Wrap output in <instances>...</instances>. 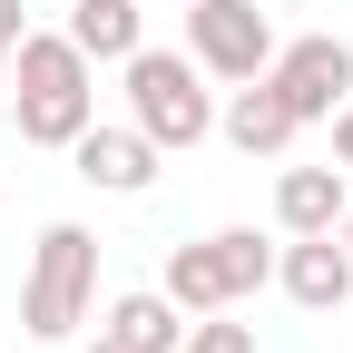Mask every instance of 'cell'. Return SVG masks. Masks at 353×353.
I'll use <instances>...</instances> for the list:
<instances>
[{
  "label": "cell",
  "instance_id": "cell-1",
  "mask_svg": "<svg viewBox=\"0 0 353 353\" xmlns=\"http://www.w3.org/2000/svg\"><path fill=\"white\" fill-rule=\"evenodd\" d=\"M88 304H99V236L59 216V226H39L30 245V285H20V334L30 343H69L88 324Z\"/></svg>",
  "mask_w": 353,
  "mask_h": 353
},
{
  "label": "cell",
  "instance_id": "cell-2",
  "mask_svg": "<svg viewBox=\"0 0 353 353\" xmlns=\"http://www.w3.org/2000/svg\"><path fill=\"white\" fill-rule=\"evenodd\" d=\"M157 285H167L176 314H236L245 294L275 285V245H265L255 226H216L196 245H167V275Z\"/></svg>",
  "mask_w": 353,
  "mask_h": 353
},
{
  "label": "cell",
  "instance_id": "cell-3",
  "mask_svg": "<svg viewBox=\"0 0 353 353\" xmlns=\"http://www.w3.org/2000/svg\"><path fill=\"white\" fill-rule=\"evenodd\" d=\"M118 69H128V118H138L167 157H187V148L216 138V88H206L196 59H176V50H128Z\"/></svg>",
  "mask_w": 353,
  "mask_h": 353
},
{
  "label": "cell",
  "instance_id": "cell-4",
  "mask_svg": "<svg viewBox=\"0 0 353 353\" xmlns=\"http://www.w3.org/2000/svg\"><path fill=\"white\" fill-rule=\"evenodd\" d=\"M187 59L226 88L265 79L275 69V10L265 0H187Z\"/></svg>",
  "mask_w": 353,
  "mask_h": 353
},
{
  "label": "cell",
  "instance_id": "cell-5",
  "mask_svg": "<svg viewBox=\"0 0 353 353\" xmlns=\"http://www.w3.org/2000/svg\"><path fill=\"white\" fill-rule=\"evenodd\" d=\"M265 79H275L285 108L314 128V118H334L353 99V50H343L334 30H304V39H275V69H265Z\"/></svg>",
  "mask_w": 353,
  "mask_h": 353
},
{
  "label": "cell",
  "instance_id": "cell-6",
  "mask_svg": "<svg viewBox=\"0 0 353 353\" xmlns=\"http://www.w3.org/2000/svg\"><path fill=\"white\" fill-rule=\"evenodd\" d=\"M69 167H79L99 196H148V187H157V167H167V148L148 138L138 118H128V128H99V118H88V128H79V148H69Z\"/></svg>",
  "mask_w": 353,
  "mask_h": 353
},
{
  "label": "cell",
  "instance_id": "cell-7",
  "mask_svg": "<svg viewBox=\"0 0 353 353\" xmlns=\"http://www.w3.org/2000/svg\"><path fill=\"white\" fill-rule=\"evenodd\" d=\"M275 285H285V304H304V314H343V304H353V255H343V236H285Z\"/></svg>",
  "mask_w": 353,
  "mask_h": 353
},
{
  "label": "cell",
  "instance_id": "cell-8",
  "mask_svg": "<svg viewBox=\"0 0 353 353\" xmlns=\"http://www.w3.org/2000/svg\"><path fill=\"white\" fill-rule=\"evenodd\" d=\"M216 138H226L236 157H285V148L304 138V118L285 108V88H275V79H245L236 99L216 108Z\"/></svg>",
  "mask_w": 353,
  "mask_h": 353
},
{
  "label": "cell",
  "instance_id": "cell-9",
  "mask_svg": "<svg viewBox=\"0 0 353 353\" xmlns=\"http://www.w3.org/2000/svg\"><path fill=\"white\" fill-rule=\"evenodd\" d=\"M343 167H285L275 176V226L285 236H334V216H343Z\"/></svg>",
  "mask_w": 353,
  "mask_h": 353
},
{
  "label": "cell",
  "instance_id": "cell-10",
  "mask_svg": "<svg viewBox=\"0 0 353 353\" xmlns=\"http://www.w3.org/2000/svg\"><path fill=\"white\" fill-rule=\"evenodd\" d=\"M88 118H99V79H79V88H20V148H79Z\"/></svg>",
  "mask_w": 353,
  "mask_h": 353
},
{
  "label": "cell",
  "instance_id": "cell-11",
  "mask_svg": "<svg viewBox=\"0 0 353 353\" xmlns=\"http://www.w3.org/2000/svg\"><path fill=\"white\" fill-rule=\"evenodd\" d=\"M59 30L88 50V69H99V59H128V50H148V10H138V0H79Z\"/></svg>",
  "mask_w": 353,
  "mask_h": 353
},
{
  "label": "cell",
  "instance_id": "cell-12",
  "mask_svg": "<svg viewBox=\"0 0 353 353\" xmlns=\"http://www.w3.org/2000/svg\"><path fill=\"white\" fill-rule=\"evenodd\" d=\"M99 334H118L128 353H176V343H187V324H176V304H167V285H138V294H118Z\"/></svg>",
  "mask_w": 353,
  "mask_h": 353
},
{
  "label": "cell",
  "instance_id": "cell-13",
  "mask_svg": "<svg viewBox=\"0 0 353 353\" xmlns=\"http://www.w3.org/2000/svg\"><path fill=\"white\" fill-rule=\"evenodd\" d=\"M176 353H255V324H226V314H196Z\"/></svg>",
  "mask_w": 353,
  "mask_h": 353
},
{
  "label": "cell",
  "instance_id": "cell-14",
  "mask_svg": "<svg viewBox=\"0 0 353 353\" xmlns=\"http://www.w3.org/2000/svg\"><path fill=\"white\" fill-rule=\"evenodd\" d=\"M324 128H334V167H353V99H343V108H334Z\"/></svg>",
  "mask_w": 353,
  "mask_h": 353
},
{
  "label": "cell",
  "instance_id": "cell-15",
  "mask_svg": "<svg viewBox=\"0 0 353 353\" xmlns=\"http://www.w3.org/2000/svg\"><path fill=\"white\" fill-rule=\"evenodd\" d=\"M20 30H30V20H20V0H0V50H20Z\"/></svg>",
  "mask_w": 353,
  "mask_h": 353
},
{
  "label": "cell",
  "instance_id": "cell-16",
  "mask_svg": "<svg viewBox=\"0 0 353 353\" xmlns=\"http://www.w3.org/2000/svg\"><path fill=\"white\" fill-rule=\"evenodd\" d=\"M334 236H343V255H353V196H343V216H334Z\"/></svg>",
  "mask_w": 353,
  "mask_h": 353
},
{
  "label": "cell",
  "instance_id": "cell-17",
  "mask_svg": "<svg viewBox=\"0 0 353 353\" xmlns=\"http://www.w3.org/2000/svg\"><path fill=\"white\" fill-rule=\"evenodd\" d=\"M88 353H128V343H118V334H99V343H88Z\"/></svg>",
  "mask_w": 353,
  "mask_h": 353
},
{
  "label": "cell",
  "instance_id": "cell-18",
  "mask_svg": "<svg viewBox=\"0 0 353 353\" xmlns=\"http://www.w3.org/2000/svg\"><path fill=\"white\" fill-rule=\"evenodd\" d=\"M265 10H314V0H265Z\"/></svg>",
  "mask_w": 353,
  "mask_h": 353
},
{
  "label": "cell",
  "instance_id": "cell-19",
  "mask_svg": "<svg viewBox=\"0 0 353 353\" xmlns=\"http://www.w3.org/2000/svg\"><path fill=\"white\" fill-rule=\"evenodd\" d=\"M0 88H10V50H0Z\"/></svg>",
  "mask_w": 353,
  "mask_h": 353
},
{
  "label": "cell",
  "instance_id": "cell-20",
  "mask_svg": "<svg viewBox=\"0 0 353 353\" xmlns=\"http://www.w3.org/2000/svg\"><path fill=\"white\" fill-rule=\"evenodd\" d=\"M176 10H187V0H176Z\"/></svg>",
  "mask_w": 353,
  "mask_h": 353
}]
</instances>
